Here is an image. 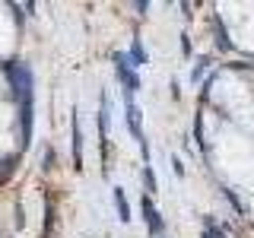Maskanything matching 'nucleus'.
<instances>
[{
  "mask_svg": "<svg viewBox=\"0 0 254 238\" xmlns=\"http://www.w3.org/2000/svg\"><path fill=\"white\" fill-rule=\"evenodd\" d=\"M10 45H13V22L0 10V51H10Z\"/></svg>",
  "mask_w": 254,
  "mask_h": 238,
  "instance_id": "obj_1",
  "label": "nucleus"
},
{
  "mask_svg": "<svg viewBox=\"0 0 254 238\" xmlns=\"http://www.w3.org/2000/svg\"><path fill=\"white\" fill-rule=\"evenodd\" d=\"M10 127H13V111L0 105V146H6V140H10Z\"/></svg>",
  "mask_w": 254,
  "mask_h": 238,
  "instance_id": "obj_2",
  "label": "nucleus"
},
{
  "mask_svg": "<svg viewBox=\"0 0 254 238\" xmlns=\"http://www.w3.org/2000/svg\"><path fill=\"white\" fill-rule=\"evenodd\" d=\"M115 206H118V216H121L124 222L130 219V210H127V200H124V190H121V187L115 190Z\"/></svg>",
  "mask_w": 254,
  "mask_h": 238,
  "instance_id": "obj_3",
  "label": "nucleus"
}]
</instances>
